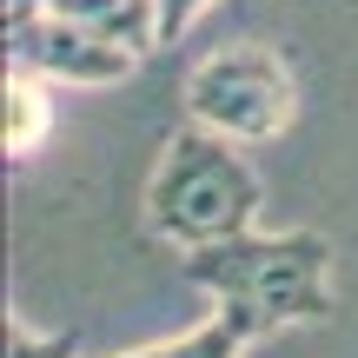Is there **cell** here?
<instances>
[{
    "instance_id": "obj_1",
    "label": "cell",
    "mask_w": 358,
    "mask_h": 358,
    "mask_svg": "<svg viewBox=\"0 0 358 358\" xmlns=\"http://www.w3.org/2000/svg\"><path fill=\"white\" fill-rule=\"evenodd\" d=\"M179 272L213 299L259 306L279 332L332 319V239H319V232H279V239L239 232L219 245H192Z\"/></svg>"
},
{
    "instance_id": "obj_2",
    "label": "cell",
    "mask_w": 358,
    "mask_h": 358,
    "mask_svg": "<svg viewBox=\"0 0 358 358\" xmlns=\"http://www.w3.org/2000/svg\"><path fill=\"white\" fill-rule=\"evenodd\" d=\"M252 219H259V173L239 159V146L213 127L173 133L166 159L146 186V226L173 239L179 252H192V245L252 232Z\"/></svg>"
},
{
    "instance_id": "obj_3",
    "label": "cell",
    "mask_w": 358,
    "mask_h": 358,
    "mask_svg": "<svg viewBox=\"0 0 358 358\" xmlns=\"http://www.w3.org/2000/svg\"><path fill=\"white\" fill-rule=\"evenodd\" d=\"M292 73L266 47H219L186 73V113L192 127H213L226 140H279L292 127Z\"/></svg>"
},
{
    "instance_id": "obj_4",
    "label": "cell",
    "mask_w": 358,
    "mask_h": 358,
    "mask_svg": "<svg viewBox=\"0 0 358 358\" xmlns=\"http://www.w3.org/2000/svg\"><path fill=\"white\" fill-rule=\"evenodd\" d=\"M7 66H27V73H47V80H80V87H106V80H127L140 66V47H120V40L40 7V13L7 20Z\"/></svg>"
},
{
    "instance_id": "obj_5",
    "label": "cell",
    "mask_w": 358,
    "mask_h": 358,
    "mask_svg": "<svg viewBox=\"0 0 358 358\" xmlns=\"http://www.w3.org/2000/svg\"><path fill=\"white\" fill-rule=\"evenodd\" d=\"M279 325L266 319L259 306H239V299H219V312L199 325V332L173 338V345H146V352H127V358H245V345L272 338Z\"/></svg>"
},
{
    "instance_id": "obj_6",
    "label": "cell",
    "mask_w": 358,
    "mask_h": 358,
    "mask_svg": "<svg viewBox=\"0 0 358 358\" xmlns=\"http://www.w3.org/2000/svg\"><path fill=\"white\" fill-rule=\"evenodd\" d=\"M53 13L93 27V34L120 40V47H159V0H47Z\"/></svg>"
},
{
    "instance_id": "obj_7",
    "label": "cell",
    "mask_w": 358,
    "mask_h": 358,
    "mask_svg": "<svg viewBox=\"0 0 358 358\" xmlns=\"http://www.w3.org/2000/svg\"><path fill=\"white\" fill-rule=\"evenodd\" d=\"M0 120H7V159H27L47 140V87L27 66H7V87H0Z\"/></svg>"
},
{
    "instance_id": "obj_8",
    "label": "cell",
    "mask_w": 358,
    "mask_h": 358,
    "mask_svg": "<svg viewBox=\"0 0 358 358\" xmlns=\"http://www.w3.org/2000/svg\"><path fill=\"white\" fill-rule=\"evenodd\" d=\"M7 358H73V338L34 332L27 319H13V312H7Z\"/></svg>"
},
{
    "instance_id": "obj_9",
    "label": "cell",
    "mask_w": 358,
    "mask_h": 358,
    "mask_svg": "<svg viewBox=\"0 0 358 358\" xmlns=\"http://www.w3.org/2000/svg\"><path fill=\"white\" fill-rule=\"evenodd\" d=\"M206 7H213V0H159V47H173V40H186V27L199 20Z\"/></svg>"
}]
</instances>
